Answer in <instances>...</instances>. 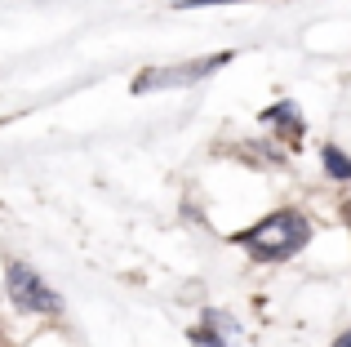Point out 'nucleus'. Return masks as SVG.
<instances>
[{"instance_id": "7ed1b4c3", "label": "nucleus", "mask_w": 351, "mask_h": 347, "mask_svg": "<svg viewBox=\"0 0 351 347\" xmlns=\"http://www.w3.org/2000/svg\"><path fill=\"white\" fill-rule=\"evenodd\" d=\"M5 289H9V298H14V307L36 312V316H53L62 307V298L53 294V289L45 285V280L27 267V263H18V259L5 263Z\"/></svg>"}, {"instance_id": "f03ea898", "label": "nucleus", "mask_w": 351, "mask_h": 347, "mask_svg": "<svg viewBox=\"0 0 351 347\" xmlns=\"http://www.w3.org/2000/svg\"><path fill=\"white\" fill-rule=\"evenodd\" d=\"M232 53H214V58H191V62H178V67H147L143 76L129 80L134 94H156V89H187L196 80H209L218 67H227Z\"/></svg>"}, {"instance_id": "1a4fd4ad", "label": "nucleus", "mask_w": 351, "mask_h": 347, "mask_svg": "<svg viewBox=\"0 0 351 347\" xmlns=\"http://www.w3.org/2000/svg\"><path fill=\"white\" fill-rule=\"evenodd\" d=\"M334 347H351V330H347V334H338V339H334Z\"/></svg>"}, {"instance_id": "423d86ee", "label": "nucleus", "mask_w": 351, "mask_h": 347, "mask_svg": "<svg viewBox=\"0 0 351 347\" xmlns=\"http://www.w3.org/2000/svg\"><path fill=\"white\" fill-rule=\"evenodd\" d=\"M187 339H191V347H232V343H227V339H223V334H214V330H205V325H200V330H191V334H187Z\"/></svg>"}, {"instance_id": "39448f33", "label": "nucleus", "mask_w": 351, "mask_h": 347, "mask_svg": "<svg viewBox=\"0 0 351 347\" xmlns=\"http://www.w3.org/2000/svg\"><path fill=\"white\" fill-rule=\"evenodd\" d=\"M263 121H267V125H276V130L302 134V116H298V107H293V103H276V107H267Z\"/></svg>"}, {"instance_id": "6e6552de", "label": "nucleus", "mask_w": 351, "mask_h": 347, "mask_svg": "<svg viewBox=\"0 0 351 347\" xmlns=\"http://www.w3.org/2000/svg\"><path fill=\"white\" fill-rule=\"evenodd\" d=\"M209 5H240V0H178V9H209Z\"/></svg>"}, {"instance_id": "f257e3e1", "label": "nucleus", "mask_w": 351, "mask_h": 347, "mask_svg": "<svg viewBox=\"0 0 351 347\" xmlns=\"http://www.w3.org/2000/svg\"><path fill=\"white\" fill-rule=\"evenodd\" d=\"M232 241L245 245L258 263H285L311 241V218L298 214V209H276V214H267L263 223L236 232Z\"/></svg>"}, {"instance_id": "0eeeda50", "label": "nucleus", "mask_w": 351, "mask_h": 347, "mask_svg": "<svg viewBox=\"0 0 351 347\" xmlns=\"http://www.w3.org/2000/svg\"><path fill=\"white\" fill-rule=\"evenodd\" d=\"M205 330H214V334H236V321L227 312H205Z\"/></svg>"}, {"instance_id": "20e7f679", "label": "nucleus", "mask_w": 351, "mask_h": 347, "mask_svg": "<svg viewBox=\"0 0 351 347\" xmlns=\"http://www.w3.org/2000/svg\"><path fill=\"white\" fill-rule=\"evenodd\" d=\"M320 160H325V174L334 182H351V156L343 147H334V143H325V147H320Z\"/></svg>"}, {"instance_id": "9d476101", "label": "nucleus", "mask_w": 351, "mask_h": 347, "mask_svg": "<svg viewBox=\"0 0 351 347\" xmlns=\"http://www.w3.org/2000/svg\"><path fill=\"white\" fill-rule=\"evenodd\" d=\"M347 218H351V214H347Z\"/></svg>"}]
</instances>
